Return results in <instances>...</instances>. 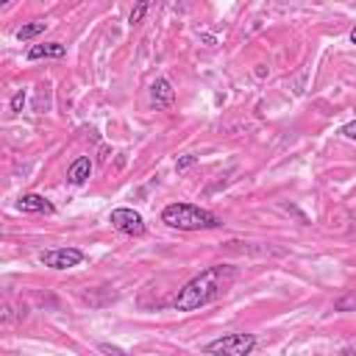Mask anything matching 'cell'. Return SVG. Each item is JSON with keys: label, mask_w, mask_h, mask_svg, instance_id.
Instances as JSON below:
<instances>
[{"label": "cell", "mask_w": 356, "mask_h": 356, "mask_svg": "<svg viewBox=\"0 0 356 356\" xmlns=\"http://www.w3.org/2000/svg\"><path fill=\"white\" fill-rule=\"evenodd\" d=\"M234 281H236V267L211 264V267H206L203 273H197L195 278H189L178 289V295L172 298V309L175 312H195L200 306H209L211 300L222 298Z\"/></svg>", "instance_id": "1"}, {"label": "cell", "mask_w": 356, "mask_h": 356, "mask_svg": "<svg viewBox=\"0 0 356 356\" xmlns=\"http://www.w3.org/2000/svg\"><path fill=\"white\" fill-rule=\"evenodd\" d=\"M161 222H167L170 228H178V231H209V228H220V217L203 206H195V203H167L161 209Z\"/></svg>", "instance_id": "2"}, {"label": "cell", "mask_w": 356, "mask_h": 356, "mask_svg": "<svg viewBox=\"0 0 356 356\" xmlns=\"http://www.w3.org/2000/svg\"><path fill=\"white\" fill-rule=\"evenodd\" d=\"M250 350H256L253 334H225L206 345V353H222V356H248Z\"/></svg>", "instance_id": "3"}, {"label": "cell", "mask_w": 356, "mask_h": 356, "mask_svg": "<svg viewBox=\"0 0 356 356\" xmlns=\"http://www.w3.org/2000/svg\"><path fill=\"white\" fill-rule=\"evenodd\" d=\"M108 222H111L120 234H125V236H142V234H145V220H142V214H139L136 209H128V206L111 209Z\"/></svg>", "instance_id": "4"}, {"label": "cell", "mask_w": 356, "mask_h": 356, "mask_svg": "<svg viewBox=\"0 0 356 356\" xmlns=\"http://www.w3.org/2000/svg\"><path fill=\"white\" fill-rule=\"evenodd\" d=\"M39 261L50 270H70V267H78L83 261V253L78 248H56V250L39 253Z\"/></svg>", "instance_id": "5"}, {"label": "cell", "mask_w": 356, "mask_h": 356, "mask_svg": "<svg viewBox=\"0 0 356 356\" xmlns=\"http://www.w3.org/2000/svg\"><path fill=\"white\" fill-rule=\"evenodd\" d=\"M172 103H175V89H172V83H170L167 78H156V81L150 83V106H153L156 111H167V108H172Z\"/></svg>", "instance_id": "6"}, {"label": "cell", "mask_w": 356, "mask_h": 356, "mask_svg": "<svg viewBox=\"0 0 356 356\" xmlns=\"http://www.w3.org/2000/svg\"><path fill=\"white\" fill-rule=\"evenodd\" d=\"M17 209H19V211H28V214H53V211H56V206H53L44 195H36V192L22 195V197L17 200Z\"/></svg>", "instance_id": "7"}, {"label": "cell", "mask_w": 356, "mask_h": 356, "mask_svg": "<svg viewBox=\"0 0 356 356\" xmlns=\"http://www.w3.org/2000/svg\"><path fill=\"white\" fill-rule=\"evenodd\" d=\"M89 175H92V159H89V156H78V159L67 167V181H70L72 186H83V184L89 181Z\"/></svg>", "instance_id": "8"}, {"label": "cell", "mask_w": 356, "mask_h": 356, "mask_svg": "<svg viewBox=\"0 0 356 356\" xmlns=\"http://www.w3.org/2000/svg\"><path fill=\"white\" fill-rule=\"evenodd\" d=\"M67 47L58 44V42H44V44H31L28 47V61H36V58H64Z\"/></svg>", "instance_id": "9"}, {"label": "cell", "mask_w": 356, "mask_h": 356, "mask_svg": "<svg viewBox=\"0 0 356 356\" xmlns=\"http://www.w3.org/2000/svg\"><path fill=\"white\" fill-rule=\"evenodd\" d=\"M44 28H47V22H28V25H22V28L17 31V39H19V42H31V39H36L39 33H44Z\"/></svg>", "instance_id": "10"}, {"label": "cell", "mask_w": 356, "mask_h": 356, "mask_svg": "<svg viewBox=\"0 0 356 356\" xmlns=\"http://www.w3.org/2000/svg\"><path fill=\"white\" fill-rule=\"evenodd\" d=\"M150 3H153V0H136V6H134V8H131V14H128V22H131V25H139V22L145 19V14H147Z\"/></svg>", "instance_id": "11"}, {"label": "cell", "mask_w": 356, "mask_h": 356, "mask_svg": "<svg viewBox=\"0 0 356 356\" xmlns=\"http://www.w3.org/2000/svg\"><path fill=\"white\" fill-rule=\"evenodd\" d=\"M25 97H28V92H25V89H17V92H14V97H11V114H19V111H22Z\"/></svg>", "instance_id": "12"}, {"label": "cell", "mask_w": 356, "mask_h": 356, "mask_svg": "<svg viewBox=\"0 0 356 356\" xmlns=\"http://www.w3.org/2000/svg\"><path fill=\"white\" fill-rule=\"evenodd\" d=\"M192 164H197V156H192V153H186V156H181V159L175 161V170H178V172H184V170H189Z\"/></svg>", "instance_id": "13"}, {"label": "cell", "mask_w": 356, "mask_h": 356, "mask_svg": "<svg viewBox=\"0 0 356 356\" xmlns=\"http://www.w3.org/2000/svg\"><path fill=\"white\" fill-rule=\"evenodd\" d=\"M97 350H100V353H117V356H125V348H120V345H108V342H100Z\"/></svg>", "instance_id": "14"}, {"label": "cell", "mask_w": 356, "mask_h": 356, "mask_svg": "<svg viewBox=\"0 0 356 356\" xmlns=\"http://www.w3.org/2000/svg\"><path fill=\"white\" fill-rule=\"evenodd\" d=\"M342 136H348V139H353L356 142V120L353 122H348V125H342V131H339Z\"/></svg>", "instance_id": "15"}, {"label": "cell", "mask_w": 356, "mask_h": 356, "mask_svg": "<svg viewBox=\"0 0 356 356\" xmlns=\"http://www.w3.org/2000/svg\"><path fill=\"white\" fill-rule=\"evenodd\" d=\"M200 39H203V42H206V44H209V47H211V44H214V42H217V39H214V36H211V33H203V36H200Z\"/></svg>", "instance_id": "16"}, {"label": "cell", "mask_w": 356, "mask_h": 356, "mask_svg": "<svg viewBox=\"0 0 356 356\" xmlns=\"http://www.w3.org/2000/svg\"><path fill=\"white\" fill-rule=\"evenodd\" d=\"M342 353H356V342H353V345H345Z\"/></svg>", "instance_id": "17"}, {"label": "cell", "mask_w": 356, "mask_h": 356, "mask_svg": "<svg viewBox=\"0 0 356 356\" xmlns=\"http://www.w3.org/2000/svg\"><path fill=\"white\" fill-rule=\"evenodd\" d=\"M350 42H353V44H356V25H353V28H350Z\"/></svg>", "instance_id": "18"}, {"label": "cell", "mask_w": 356, "mask_h": 356, "mask_svg": "<svg viewBox=\"0 0 356 356\" xmlns=\"http://www.w3.org/2000/svg\"><path fill=\"white\" fill-rule=\"evenodd\" d=\"M0 3H3V6H8V3H11V0H0Z\"/></svg>", "instance_id": "19"}]
</instances>
